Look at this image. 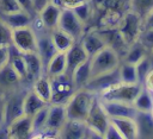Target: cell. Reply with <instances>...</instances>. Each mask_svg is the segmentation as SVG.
Wrapping results in <instances>:
<instances>
[{
	"mask_svg": "<svg viewBox=\"0 0 153 139\" xmlns=\"http://www.w3.org/2000/svg\"><path fill=\"white\" fill-rule=\"evenodd\" d=\"M96 97H97V95L94 93L87 90L86 88L76 89L65 105L66 112H67V118L71 120L85 122L87 114H88Z\"/></svg>",
	"mask_w": 153,
	"mask_h": 139,
	"instance_id": "obj_1",
	"label": "cell"
},
{
	"mask_svg": "<svg viewBox=\"0 0 153 139\" xmlns=\"http://www.w3.org/2000/svg\"><path fill=\"white\" fill-rule=\"evenodd\" d=\"M121 63L120 55L111 48L105 46L99 52L90 57V68H91V78L105 72H110L118 68Z\"/></svg>",
	"mask_w": 153,
	"mask_h": 139,
	"instance_id": "obj_2",
	"label": "cell"
},
{
	"mask_svg": "<svg viewBox=\"0 0 153 139\" xmlns=\"http://www.w3.org/2000/svg\"><path fill=\"white\" fill-rule=\"evenodd\" d=\"M142 84L140 83H124L118 82L117 84L103 90L97 96L100 100L106 101H121V102H128L133 103L137 94L141 91Z\"/></svg>",
	"mask_w": 153,
	"mask_h": 139,
	"instance_id": "obj_3",
	"label": "cell"
},
{
	"mask_svg": "<svg viewBox=\"0 0 153 139\" xmlns=\"http://www.w3.org/2000/svg\"><path fill=\"white\" fill-rule=\"evenodd\" d=\"M142 27V18L130 10H128L123 14L117 25V29L128 46L137 40Z\"/></svg>",
	"mask_w": 153,
	"mask_h": 139,
	"instance_id": "obj_4",
	"label": "cell"
},
{
	"mask_svg": "<svg viewBox=\"0 0 153 139\" xmlns=\"http://www.w3.org/2000/svg\"><path fill=\"white\" fill-rule=\"evenodd\" d=\"M26 91L18 90V88L8 91L11 94H8L2 105V124L8 126L12 121L24 115V97Z\"/></svg>",
	"mask_w": 153,
	"mask_h": 139,
	"instance_id": "obj_5",
	"label": "cell"
},
{
	"mask_svg": "<svg viewBox=\"0 0 153 139\" xmlns=\"http://www.w3.org/2000/svg\"><path fill=\"white\" fill-rule=\"evenodd\" d=\"M85 124H86L87 128H90L92 132H94L99 138H104V133H105L108 126L110 125V118L106 114L105 109L103 108V105H102L100 100L98 99V96L96 97V100L87 114Z\"/></svg>",
	"mask_w": 153,
	"mask_h": 139,
	"instance_id": "obj_6",
	"label": "cell"
},
{
	"mask_svg": "<svg viewBox=\"0 0 153 139\" xmlns=\"http://www.w3.org/2000/svg\"><path fill=\"white\" fill-rule=\"evenodd\" d=\"M37 33L31 25L12 30V45L22 53L37 52Z\"/></svg>",
	"mask_w": 153,
	"mask_h": 139,
	"instance_id": "obj_7",
	"label": "cell"
},
{
	"mask_svg": "<svg viewBox=\"0 0 153 139\" xmlns=\"http://www.w3.org/2000/svg\"><path fill=\"white\" fill-rule=\"evenodd\" d=\"M51 80V100L50 103L66 105L72 94L76 90L72 82L71 76L67 74L50 77Z\"/></svg>",
	"mask_w": 153,
	"mask_h": 139,
	"instance_id": "obj_8",
	"label": "cell"
},
{
	"mask_svg": "<svg viewBox=\"0 0 153 139\" xmlns=\"http://www.w3.org/2000/svg\"><path fill=\"white\" fill-rule=\"evenodd\" d=\"M59 29L72 36L75 40H80L82 34L85 33V24L80 20L73 8H65L62 7L61 15L59 19Z\"/></svg>",
	"mask_w": 153,
	"mask_h": 139,
	"instance_id": "obj_9",
	"label": "cell"
},
{
	"mask_svg": "<svg viewBox=\"0 0 153 139\" xmlns=\"http://www.w3.org/2000/svg\"><path fill=\"white\" fill-rule=\"evenodd\" d=\"M68 120L66 106L60 103H50L49 110H48V118L47 124L43 133H47V135H55L57 137L59 132Z\"/></svg>",
	"mask_w": 153,
	"mask_h": 139,
	"instance_id": "obj_10",
	"label": "cell"
},
{
	"mask_svg": "<svg viewBox=\"0 0 153 139\" xmlns=\"http://www.w3.org/2000/svg\"><path fill=\"white\" fill-rule=\"evenodd\" d=\"M118 82H121V80H120V74H118V68H117L110 72H105V74H102V75L90 78V81L87 82L85 88L87 90L94 93L96 95H98L103 90L117 84Z\"/></svg>",
	"mask_w": 153,
	"mask_h": 139,
	"instance_id": "obj_11",
	"label": "cell"
},
{
	"mask_svg": "<svg viewBox=\"0 0 153 139\" xmlns=\"http://www.w3.org/2000/svg\"><path fill=\"white\" fill-rule=\"evenodd\" d=\"M100 102L110 119L111 118H136L137 115V110L133 103L121 102V101H106V100H100Z\"/></svg>",
	"mask_w": 153,
	"mask_h": 139,
	"instance_id": "obj_12",
	"label": "cell"
},
{
	"mask_svg": "<svg viewBox=\"0 0 153 139\" xmlns=\"http://www.w3.org/2000/svg\"><path fill=\"white\" fill-rule=\"evenodd\" d=\"M62 7L55 2V1H49L37 14L38 19L43 24L44 29L48 30L49 32L53 31L54 29L57 27L59 25V19L61 15Z\"/></svg>",
	"mask_w": 153,
	"mask_h": 139,
	"instance_id": "obj_13",
	"label": "cell"
},
{
	"mask_svg": "<svg viewBox=\"0 0 153 139\" xmlns=\"http://www.w3.org/2000/svg\"><path fill=\"white\" fill-rule=\"evenodd\" d=\"M88 55L86 53L84 46L81 45L80 40H76L67 51H66V59H67V68L66 74L71 76L73 71L84 62L88 59Z\"/></svg>",
	"mask_w": 153,
	"mask_h": 139,
	"instance_id": "obj_14",
	"label": "cell"
},
{
	"mask_svg": "<svg viewBox=\"0 0 153 139\" xmlns=\"http://www.w3.org/2000/svg\"><path fill=\"white\" fill-rule=\"evenodd\" d=\"M10 138L13 139H27L32 137V121L31 116L22 115L8 125Z\"/></svg>",
	"mask_w": 153,
	"mask_h": 139,
	"instance_id": "obj_15",
	"label": "cell"
},
{
	"mask_svg": "<svg viewBox=\"0 0 153 139\" xmlns=\"http://www.w3.org/2000/svg\"><path fill=\"white\" fill-rule=\"evenodd\" d=\"M80 43L84 46L88 57H92L93 55H96L97 52H99L102 49H104L106 46L105 42L103 40L102 36L98 33V31L96 29L85 31V33L80 38Z\"/></svg>",
	"mask_w": 153,
	"mask_h": 139,
	"instance_id": "obj_16",
	"label": "cell"
},
{
	"mask_svg": "<svg viewBox=\"0 0 153 139\" xmlns=\"http://www.w3.org/2000/svg\"><path fill=\"white\" fill-rule=\"evenodd\" d=\"M110 122L117 128L122 139L139 138V128L135 118H111Z\"/></svg>",
	"mask_w": 153,
	"mask_h": 139,
	"instance_id": "obj_17",
	"label": "cell"
},
{
	"mask_svg": "<svg viewBox=\"0 0 153 139\" xmlns=\"http://www.w3.org/2000/svg\"><path fill=\"white\" fill-rule=\"evenodd\" d=\"M87 126L84 121H76L68 119L61 131L59 132V138H67V139H82L86 137Z\"/></svg>",
	"mask_w": 153,
	"mask_h": 139,
	"instance_id": "obj_18",
	"label": "cell"
},
{
	"mask_svg": "<svg viewBox=\"0 0 153 139\" xmlns=\"http://www.w3.org/2000/svg\"><path fill=\"white\" fill-rule=\"evenodd\" d=\"M0 18L12 30H16V29H20V27H24V26H30L32 24V20H33L35 17H32L30 13H27L23 10H19V11L13 12V13L0 14Z\"/></svg>",
	"mask_w": 153,
	"mask_h": 139,
	"instance_id": "obj_19",
	"label": "cell"
},
{
	"mask_svg": "<svg viewBox=\"0 0 153 139\" xmlns=\"http://www.w3.org/2000/svg\"><path fill=\"white\" fill-rule=\"evenodd\" d=\"M23 55L26 62V68H27V81L33 82L37 77L44 74V65H43L42 58L38 55V52H26Z\"/></svg>",
	"mask_w": 153,
	"mask_h": 139,
	"instance_id": "obj_20",
	"label": "cell"
},
{
	"mask_svg": "<svg viewBox=\"0 0 153 139\" xmlns=\"http://www.w3.org/2000/svg\"><path fill=\"white\" fill-rule=\"evenodd\" d=\"M23 81L17 75L14 69L11 67L10 63H7L4 68L0 69V89L11 91L13 89H17L19 84Z\"/></svg>",
	"mask_w": 153,
	"mask_h": 139,
	"instance_id": "obj_21",
	"label": "cell"
},
{
	"mask_svg": "<svg viewBox=\"0 0 153 139\" xmlns=\"http://www.w3.org/2000/svg\"><path fill=\"white\" fill-rule=\"evenodd\" d=\"M67 68V59H66V52L57 51L48 62V64L44 68V74H47L49 77H55L66 74Z\"/></svg>",
	"mask_w": 153,
	"mask_h": 139,
	"instance_id": "obj_22",
	"label": "cell"
},
{
	"mask_svg": "<svg viewBox=\"0 0 153 139\" xmlns=\"http://www.w3.org/2000/svg\"><path fill=\"white\" fill-rule=\"evenodd\" d=\"M10 61L8 63L14 69L22 81H27V68L24 55L13 45H10Z\"/></svg>",
	"mask_w": 153,
	"mask_h": 139,
	"instance_id": "obj_23",
	"label": "cell"
},
{
	"mask_svg": "<svg viewBox=\"0 0 153 139\" xmlns=\"http://www.w3.org/2000/svg\"><path fill=\"white\" fill-rule=\"evenodd\" d=\"M32 90L47 103L51 100V80L47 74H42L32 82Z\"/></svg>",
	"mask_w": 153,
	"mask_h": 139,
	"instance_id": "obj_24",
	"label": "cell"
},
{
	"mask_svg": "<svg viewBox=\"0 0 153 139\" xmlns=\"http://www.w3.org/2000/svg\"><path fill=\"white\" fill-rule=\"evenodd\" d=\"M50 38L56 51H60V52H66L76 42L72 36H69L68 33H66L59 27L50 31Z\"/></svg>",
	"mask_w": 153,
	"mask_h": 139,
	"instance_id": "obj_25",
	"label": "cell"
},
{
	"mask_svg": "<svg viewBox=\"0 0 153 139\" xmlns=\"http://www.w3.org/2000/svg\"><path fill=\"white\" fill-rule=\"evenodd\" d=\"M72 82L74 84L75 89H81L85 88V86L87 84V82L91 78V68H90V58L84 62L82 64H80L71 75Z\"/></svg>",
	"mask_w": 153,
	"mask_h": 139,
	"instance_id": "obj_26",
	"label": "cell"
},
{
	"mask_svg": "<svg viewBox=\"0 0 153 139\" xmlns=\"http://www.w3.org/2000/svg\"><path fill=\"white\" fill-rule=\"evenodd\" d=\"M49 103L44 102L32 89L27 90L24 97V114L27 116H32L33 114H36L41 108H43L44 106H47Z\"/></svg>",
	"mask_w": 153,
	"mask_h": 139,
	"instance_id": "obj_27",
	"label": "cell"
},
{
	"mask_svg": "<svg viewBox=\"0 0 153 139\" xmlns=\"http://www.w3.org/2000/svg\"><path fill=\"white\" fill-rule=\"evenodd\" d=\"M147 55H148L147 50L143 48V45L139 40H136L135 43L130 44L127 48V51L124 52V55L121 58V62H127V63L136 64L139 61H141Z\"/></svg>",
	"mask_w": 153,
	"mask_h": 139,
	"instance_id": "obj_28",
	"label": "cell"
},
{
	"mask_svg": "<svg viewBox=\"0 0 153 139\" xmlns=\"http://www.w3.org/2000/svg\"><path fill=\"white\" fill-rule=\"evenodd\" d=\"M135 120L139 128V138L153 137V115L151 113L137 112Z\"/></svg>",
	"mask_w": 153,
	"mask_h": 139,
	"instance_id": "obj_29",
	"label": "cell"
},
{
	"mask_svg": "<svg viewBox=\"0 0 153 139\" xmlns=\"http://www.w3.org/2000/svg\"><path fill=\"white\" fill-rule=\"evenodd\" d=\"M133 105H134V107L136 108L137 112L151 113L152 112V107H153V94L149 93L148 90H146L142 87L141 91L135 97Z\"/></svg>",
	"mask_w": 153,
	"mask_h": 139,
	"instance_id": "obj_30",
	"label": "cell"
},
{
	"mask_svg": "<svg viewBox=\"0 0 153 139\" xmlns=\"http://www.w3.org/2000/svg\"><path fill=\"white\" fill-rule=\"evenodd\" d=\"M50 105V103H49ZM49 105L44 106L41 108L36 114L31 116L32 121V137H38L41 133H43L47 124V118H48V110H49Z\"/></svg>",
	"mask_w": 153,
	"mask_h": 139,
	"instance_id": "obj_31",
	"label": "cell"
},
{
	"mask_svg": "<svg viewBox=\"0 0 153 139\" xmlns=\"http://www.w3.org/2000/svg\"><path fill=\"white\" fill-rule=\"evenodd\" d=\"M118 74H120L121 82H124V83H139L135 64L127 63V62H121L120 65H118Z\"/></svg>",
	"mask_w": 153,
	"mask_h": 139,
	"instance_id": "obj_32",
	"label": "cell"
},
{
	"mask_svg": "<svg viewBox=\"0 0 153 139\" xmlns=\"http://www.w3.org/2000/svg\"><path fill=\"white\" fill-rule=\"evenodd\" d=\"M129 10L143 18L153 10V0H129Z\"/></svg>",
	"mask_w": 153,
	"mask_h": 139,
	"instance_id": "obj_33",
	"label": "cell"
},
{
	"mask_svg": "<svg viewBox=\"0 0 153 139\" xmlns=\"http://www.w3.org/2000/svg\"><path fill=\"white\" fill-rule=\"evenodd\" d=\"M135 67H136V72H137L139 83L142 84V82H143L146 75H147L148 71L153 68V65H152V61H151V57H149V53H148L147 56H145L141 61H139V62L135 64Z\"/></svg>",
	"mask_w": 153,
	"mask_h": 139,
	"instance_id": "obj_34",
	"label": "cell"
},
{
	"mask_svg": "<svg viewBox=\"0 0 153 139\" xmlns=\"http://www.w3.org/2000/svg\"><path fill=\"white\" fill-rule=\"evenodd\" d=\"M74 12L76 13V15L80 18V20L86 25V23L91 19L92 17V13H93V10H92V6H91V2L87 0L80 5H78L76 7L73 8Z\"/></svg>",
	"mask_w": 153,
	"mask_h": 139,
	"instance_id": "obj_35",
	"label": "cell"
},
{
	"mask_svg": "<svg viewBox=\"0 0 153 139\" xmlns=\"http://www.w3.org/2000/svg\"><path fill=\"white\" fill-rule=\"evenodd\" d=\"M137 40L143 45L148 53L153 52V29L142 27V31L137 38Z\"/></svg>",
	"mask_w": 153,
	"mask_h": 139,
	"instance_id": "obj_36",
	"label": "cell"
},
{
	"mask_svg": "<svg viewBox=\"0 0 153 139\" xmlns=\"http://www.w3.org/2000/svg\"><path fill=\"white\" fill-rule=\"evenodd\" d=\"M12 45V29L0 18V46Z\"/></svg>",
	"mask_w": 153,
	"mask_h": 139,
	"instance_id": "obj_37",
	"label": "cell"
},
{
	"mask_svg": "<svg viewBox=\"0 0 153 139\" xmlns=\"http://www.w3.org/2000/svg\"><path fill=\"white\" fill-rule=\"evenodd\" d=\"M22 10L17 0H0V14H8Z\"/></svg>",
	"mask_w": 153,
	"mask_h": 139,
	"instance_id": "obj_38",
	"label": "cell"
},
{
	"mask_svg": "<svg viewBox=\"0 0 153 139\" xmlns=\"http://www.w3.org/2000/svg\"><path fill=\"white\" fill-rule=\"evenodd\" d=\"M17 1H18L19 6H20V8H22L23 11L30 13L32 17H36V15H37V12H36V10H35V7H33L32 0H17Z\"/></svg>",
	"mask_w": 153,
	"mask_h": 139,
	"instance_id": "obj_39",
	"label": "cell"
},
{
	"mask_svg": "<svg viewBox=\"0 0 153 139\" xmlns=\"http://www.w3.org/2000/svg\"><path fill=\"white\" fill-rule=\"evenodd\" d=\"M104 138L105 139H122L120 132L117 131V128L110 122V125L108 126L105 133H104Z\"/></svg>",
	"mask_w": 153,
	"mask_h": 139,
	"instance_id": "obj_40",
	"label": "cell"
},
{
	"mask_svg": "<svg viewBox=\"0 0 153 139\" xmlns=\"http://www.w3.org/2000/svg\"><path fill=\"white\" fill-rule=\"evenodd\" d=\"M10 61V48L0 46V69L4 68Z\"/></svg>",
	"mask_w": 153,
	"mask_h": 139,
	"instance_id": "obj_41",
	"label": "cell"
},
{
	"mask_svg": "<svg viewBox=\"0 0 153 139\" xmlns=\"http://www.w3.org/2000/svg\"><path fill=\"white\" fill-rule=\"evenodd\" d=\"M142 87L146 89V90H148L149 93H152L153 94V68L148 71V74L146 75V77H145V80H143V82H142Z\"/></svg>",
	"mask_w": 153,
	"mask_h": 139,
	"instance_id": "obj_42",
	"label": "cell"
},
{
	"mask_svg": "<svg viewBox=\"0 0 153 139\" xmlns=\"http://www.w3.org/2000/svg\"><path fill=\"white\" fill-rule=\"evenodd\" d=\"M85 1H87V0H59L57 4L61 7H65V8H74L78 5H80Z\"/></svg>",
	"mask_w": 153,
	"mask_h": 139,
	"instance_id": "obj_43",
	"label": "cell"
},
{
	"mask_svg": "<svg viewBox=\"0 0 153 139\" xmlns=\"http://www.w3.org/2000/svg\"><path fill=\"white\" fill-rule=\"evenodd\" d=\"M142 26L146 29H153V10L143 18L142 20Z\"/></svg>",
	"mask_w": 153,
	"mask_h": 139,
	"instance_id": "obj_44",
	"label": "cell"
},
{
	"mask_svg": "<svg viewBox=\"0 0 153 139\" xmlns=\"http://www.w3.org/2000/svg\"><path fill=\"white\" fill-rule=\"evenodd\" d=\"M49 1H51V0H32V2H33V7H35V10H36V12H37V14H38V12L49 2Z\"/></svg>",
	"mask_w": 153,
	"mask_h": 139,
	"instance_id": "obj_45",
	"label": "cell"
},
{
	"mask_svg": "<svg viewBox=\"0 0 153 139\" xmlns=\"http://www.w3.org/2000/svg\"><path fill=\"white\" fill-rule=\"evenodd\" d=\"M51 1H55V2H57V1H59V0H51Z\"/></svg>",
	"mask_w": 153,
	"mask_h": 139,
	"instance_id": "obj_46",
	"label": "cell"
}]
</instances>
